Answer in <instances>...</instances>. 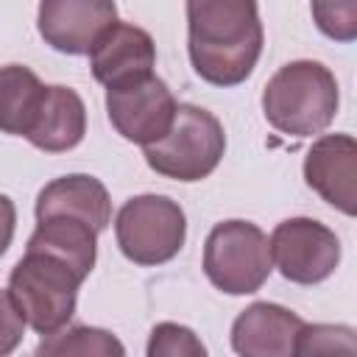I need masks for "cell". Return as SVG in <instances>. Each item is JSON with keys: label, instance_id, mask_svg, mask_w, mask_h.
<instances>
[{"label": "cell", "instance_id": "7", "mask_svg": "<svg viewBox=\"0 0 357 357\" xmlns=\"http://www.w3.org/2000/svg\"><path fill=\"white\" fill-rule=\"evenodd\" d=\"M268 245L279 273L296 284H318L329 279L340 262L337 234L315 218L282 220L273 229Z\"/></svg>", "mask_w": 357, "mask_h": 357}, {"label": "cell", "instance_id": "6", "mask_svg": "<svg viewBox=\"0 0 357 357\" xmlns=\"http://www.w3.org/2000/svg\"><path fill=\"white\" fill-rule=\"evenodd\" d=\"M114 237L126 259L134 265L170 262L187 237L184 209L167 195H137L128 198L114 218Z\"/></svg>", "mask_w": 357, "mask_h": 357}, {"label": "cell", "instance_id": "12", "mask_svg": "<svg viewBox=\"0 0 357 357\" xmlns=\"http://www.w3.org/2000/svg\"><path fill=\"white\" fill-rule=\"evenodd\" d=\"M304 321L271 301H254L231 324V349L243 357H290Z\"/></svg>", "mask_w": 357, "mask_h": 357}, {"label": "cell", "instance_id": "13", "mask_svg": "<svg viewBox=\"0 0 357 357\" xmlns=\"http://www.w3.org/2000/svg\"><path fill=\"white\" fill-rule=\"evenodd\" d=\"M53 215H73L86 220L95 231H103L112 223V198L100 178L89 173H70L53 178L36 195V220Z\"/></svg>", "mask_w": 357, "mask_h": 357}, {"label": "cell", "instance_id": "10", "mask_svg": "<svg viewBox=\"0 0 357 357\" xmlns=\"http://www.w3.org/2000/svg\"><path fill=\"white\" fill-rule=\"evenodd\" d=\"M307 184L343 215L357 212V142L351 134H324L304 156Z\"/></svg>", "mask_w": 357, "mask_h": 357}, {"label": "cell", "instance_id": "16", "mask_svg": "<svg viewBox=\"0 0 357 357\" xmlns=\"http://www.w3.org/2000/svg\"><path fill=\"white\" fill-rule=\"evenodd\" d=\"M45 98V84L39 75L22 64L0 67V131L25 137L36 120Z\"/></svg>", "mask_w": 357, "mask_h": 357}, {"label": "cell", "instance_id": "5", "mask_svg": "<svg viewBox=\"0 0 357 357\" xmlns=\"http://www.w3.org/2000/svg\"><path fill=\"white\" fill-rule=\"evenodd\" d=\"M273 271L268 234L248 220L218 223L204 243V273L206 279L229 293L248 296L257 293Z\"/></svg>", "mask_w": 357, "mask_h": 357}, {"label": "cell", "instance_id": "14", "mask_svg": "<svg viewBox=\"0 0 357 357\" xmlns=\"http://www.w3.org/2000/svg\"><path fill=\"white\" fill-rule=\"evenodd\" d=\"M86 134V106L70 86H45L42 106L25 139L45 153H64L75 148Z\"/></svg>", "mask_w": 357, "mask_h": 357}, {"label": "cell", "instance_id": "21", "mask_svg": "<svg viewBox=\"0 0 357 357\" xmlns=\"http://www.w3.org/2000/svg\"><path fill=\"white\" fill-rule=\"evenodd\" d=\"M25 335V318L8 290H0V357L11 354Z\"/></svg>", "mask_w": 357, "mask_h": 357}, {"label": "cell", "instance_id": "19", "mask_svg": "<svg viewBox=\"0 0 357 357\" xmlns=\"http://www.w3.org/2000/svg\"><path fill=\"white\" fill-rule=\"evenodd\" d=\"M145 351H148V357H204L206 346L195 337L192 329L165 321L151 329V340H148Z\"/></svg>", "mask_w": 357, "mask_h": 357}, {"label": "cell", "instance_id": "22", "mask_svg": "<svg viewBox=\"0 0 357 357\" xmlns=\"http://www.w3.org/2000/svg\"><path fill=\"white\" fill-rule=\"evenodd\" d=\"M14 226H17V209L8 195L0 192V257L8 251L14 240Z\"/></svg>", "mask_w": 357, "mask_h": 357}, {"label": "cell", "instance_id": "1", "mask_svg": "<svg viewBox=\"0 0 357 357\" xmlns=\"http://www.w3.org/2000/svg\"><path fill=\"white\" fill-rule=\"evenodd\" d=\"M257 0H187V50L192 70L215 86L243 84L262 53Z\"/></svg>", "mask_w": 357, "mask_h": 357}, {"label": "cell", "instance_id": "15", "mask_svg": "<svg viewBox=\"0 0 357 357\" xmlns=\"http://www.w3.org/2000/svg\"><path fill=\"white\" fill-rule=\"evenodd\" d=\"M28 248L33 251H47L67 265H73L84 279L95 268L98 257V231L73 215H53L42 218L36 231L28 237Z\"/></svg>", "mask_w": 357, "mask_h": 357}, {"label": "cell", "instance_id": "2", "mask_svg": "<svg viewBox=\"0 0 357 357\" xmlns=\"http://www.w3.org/2000/svg\"><path fill=\"white\" fill-rule=\"evenodd\" d=\"M340 92L329 67L298 59L279 67L262 89L265 120L287 137H315L326 131L337 114Z\"/></svg>", "mask_w": 357, "mask_h": 357}, {"label": "cell", "instance_id": "20", "mask_svg": "<svg viewBox=\"0 0 357 357\" xmlns=\"http://www.w3.org/2000/svg\"><path fill=\"white\" fill-rule=\"evenodd\" d=\"M312 20L335 42L357 39V0H312Z\"/></svg>", "mask_w": 357, "mask_h": 357}, {"label": "cell", "instance_id": "3", "mask_svg": "<svg viewBox=\"0 0 357 357\" xmlns=\"http://www.w3.org/2000/svg\"><path fill=\"white\" fill-rule=\"evenodd\" d=\"M84 276L64 259L25 248V257L8 273V293L20 307L25 324L47 337L70 324L75 315L78 287Z\"/></svg>", "mask_w": 357, "mask_h": 357}, {"label": "cell", "instance_id": "11", "mask_svg": "<svg viewBox=\"0 0 357 357\" xmlns=\"http://www.w3.org/2000/svg\"><path fill=\"white\" fill-rule=\"evenodd\" d=\"M153 64H156V45L151 33L131 22H112L89 47L92 75L106 89L151 75Z\"/></svg>", "mask_w": 357, "mask_h": 357}, {"label": "cell", "instance_id": "4", "mask_svg": "<svg viewBox=\"0 0 357 357\" xmlns=\"http://www.w3.org/2000/svg\"><path fill=\"white\" fill-rule=\"evenodd\" d=\"M142 151L153 173L176 181H201L220 165L226 131L212 112L192 103H178L167 134Z\"/></svg>", "mask_w": 357, "mask_h": 357}, {"label": "cell", "instance_id": "8", "mask_svg": "<svg viewBox=\"0 0 357 357\" xmlns=\"http://www.w3.org/2000/svg\"><path fill=\"white\" fill-rule=\"evenodd\" d=\"M176 98L162 78L142 75L106 89V114L114 131L137 145H151L167 134L176 117Z\"/></svg>", "mask_w": 357, "mask_h": 357}, {"label": "cell", "instance_id": "9", "mask_svg": "<svg viewBox=\"0 0 357 357\" xmlns=\"http://www.w3.org/2000/svg\"><path fill=\"white\" fill-rule=\"evenodd\" d=\"M112 22H117L114 0H39V36L67 56L89 53Z\"/></svg>", "mask_w": 357, "mask_h": 357}, {"label": "cell", "instance_id": "17", "mask_svg": "<svg viewBox=\"0 0 357 357\" xmlns=\"http://www.w3.org/2000/svg\"><path fill=\"white\" fill-rule=\"evenodd\" d=\"M36 354H100V357H112V354H126V346L106 329L98 326H64L47 337H42V343L36 346Z\"/></svg>", "mask_w": 357, "mask_h": 357}, {"label": "cell", "instance_id": "18", "mask_svg": "<svg viewBox=\"0 0 357 357\" xmlns=\"http://www.w3.org/2000/svg\"><path fill=\"white\" fill-rule=\"evenodd\" d=\"M332 351H357L354 329L351 326H332V324H304L296 340V354H332Z\"/></svg>", "mask_w": 357, "mask_h": 357}]
</instances>
